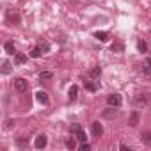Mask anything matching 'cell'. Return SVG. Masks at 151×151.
Here are the masks:
<instances>
[{"label": "cell", "mask_w": 151, "mask_h": 151, "mask_svg": "<svg viewBox=\"0 0 151 151\" xmlns=\"http://www.w3.org/2000/svg\"><path fill=\"white\" fill-rule=\"evenodd\" d=\"M25 62H27V55L16 52V53H14V64H16V66H22V64H25Z\"/></svg>", "instance_id": "9c48e42d"}, {"label": "cell", "mask_w": 151, "mask_h": 151, "mask_svg": "<svg viewBox=\"0 0 151 151\" xmlns=\"http://www.w3.org/2000/svg\"><path fill=\"white\" fill-rule=\"evenodd\" d=\"M121 149H123V151H130V147H128V146H124V144H121Z\"/></svg>", "instance_id": "d4e9b609"}, {"label": "cell", "mask_w": 151, "mask_h": 151, "mask_svg": "<svg viewBox=\"0 0 151 151\" xmlns=\"http://www.w3.org/2000/svg\"><path fill=\"white\" fill-rule=\"evenodd\" d=\"M41 53H43V50H41L39 46H36V48H32V52H30V57L37 59V57H41Z\"/></svg>", "instance_id": "ac0fdd59"}, {"label": "cell", "mask_w": 151, "mask_h": 151, "mask_svg": "<svg viewBox=\"0 0 151 151\" xmlns=\"http://www.w3.org/2000/svg\"><path fill=\"white\" fill-rule=\"evenodd\" d=\"M75 139H77V137H75ZM75 139H73V135H71V139L66 140V146H68L69 149H75V147H77V140H75Z\"/></svg>", "instance_id": "d6986e66"}, {"label": "cell", "mask_w": 151, "mask_h": 151, "mask_svg": "<svg viewBox=\"0 0 151 151\" xmlns=\"http://www.w3.org/2000/svg\"><path fill=\"white\" fill-rule=\"evenodd\" d=\"M94 37H96L98 41H101V43L109 41V34H107V32H96V34H94Z\"/></svg>", "instance_id": "9a60e30c"}, {"label": "cell", "mask_w": 151, "mask_h": 151, "mask_svg": "<svg viewBox=\"0 0 151 151\" xmlns=\"http://www.w3.org/2000/svg\"><path fill=\"white\" fill-rule=\"evenodd\" d=\"M107 103H109L110 107H121V103H123V98H121V94L114 93V94H110V96L107 98Z\"/></svg>", "instance_id": "3957f363"}, {"label": "cell", "mask_w": 151, "mask_h": 151, "mask_svg": "<svg viewBox=\"0 0 151 151\" xmlns=\"http://www.w3.org/2000/svg\"><path fill=\"white\" fill-rule=\"evenodd\" d=\"M36 98H37V101L43 103V105L48 103V94H46L45 91H37V93H36Z\"/></svg>", "instance_id": "30bf717a"}, {"label": "cell", "mask_w": 151, "mask_h": 151, "mask_svg": "<svg viewBox=\"0 0 151 151\" xmlns=\"http://www.w3.org/2000/svg\"><path fill=\"white\" fill-rule=\"evenodd\" d=\"M37 46H39V48L43 50V53H46V52L50 50V45H48L46 41H39V43H37Z\"/></svg>", "instance_id": "44dd1931"}, {"label": "cell", "mask_w": 151, "mask_h": 151, "mask_svg": "<svg viewBox=\"0 0 151 151\" xmlns=\"http://www.w3.org/2000/svg\"><path fill=\"white\" fill-rule=\"evenodd\" d=\"M68 96H69L71 101H75V100H77V96H78V87L77 86H71L69 91H68Z\"/></svg>", "instance_id": "8fae6325"}, {"label": "cell", "mask_w": 151, "mask_h": 151, "mask_svg": "<svg viewBox=\"0 0 151 151\" xmlns=\"http://www.w3.org/2000/svg\"><path fill=\"white\" fill-rule=\"evenodd\" d=\"M89 77H91V80H100V77H101V68H100V66L93 68V69L89 71Z\"/></svg>", "instance_id": "ba28073f"}, {"label": "cell", "mask_w": 151, "mask_h": 151, "mask_svg": "<svg viewBox=\"0 0 151 151\" xmlns=\"http://www.w3.org/2000/svg\"><path fill=\"white\" fill-rule=\"evenodd\" d=\"M4 50H6V53H9V55H14V53H16V50H14V43H13V41H7V43L4 45Z\"/></svg>", "instance_id": "7c38bea8"}, {"label": "cell", "mask_w": 151, "mask_h": 151, "mask_svg": "<svg viewBox=\"0 0 151 151\" xmlns=\"http://www.w3.org/2000/svg\"><path fill=\"white\" fill-rule=\"evenodd\" d=\"M71 135H73V137H77L80 142H86V139H87V137H86V132H84V130H82V126H80V124H77V123L71 124Z\"/></svg>", "instance_id": "6da1fadb"}, {"label": "cell", "mask_w": 151, "mask_h": 151, "mask_svg": "<svg viewBox=\"0 0 151 151\" xmlns=\"http://www.w3.org/2000/svg\"><path fill=\"white\" fill-rule=\"evenodd\" d=\"M6 20H7L9 25H18V23H20V14H18L16 11H7Z\"/></svg>", "instance_id": "277c9868"}, {"label": "cell", "mask_w": 151, "mask_h": 151, "mask_svg": "<svg viewBox=\"0 0 151 151\" xmlns=\"http://www.w3.org/2000/svg\"><path fill=\"white\" fill-rule=\"evenodd\" d=\"M89 149H91V146H89L87 142H82V144H80V151H89Z\"/></svg>", "instance_id": "cb8c5ba5"}, {"label": "cell", "mask_w": 151, "mask_h": 151, "mask_svg": "<svg viewBox=\"0 0 151 151\" xmlns=\"http://www.w3.org/2000/svg\"><path fill=\"white\" fill-rule=\"evenodd\" d=\"M142 69H144V73H147V75H151V57L144 60V64H142Z\"/></svg>", "instance_id": "2e32d148"}, {"label": "cell", "mask_w": 151, "mask_h": 151, "mask_svg": "<svg viewBox=\"0 0 151 151\" xmlns=\"http://www.w3.org/2000/svg\"><path fill=\"white\" fill-rule=\"evenodd\" d=\"M46 142H48L46 135H45V133H41V135H37V137H36V140H34V146H36L37 149H43V147H46Z\"/></svg>", "instance_id": "8992f818"}, {"label": "cell", "mask_w": 151, "mask_h": 151, "mask_svg": "<svg viewBox=\"0 0 151 151\" xmlns=\"http://www.w3.org/2000/svg\"><path fill=\"white\" fill-rule=\"evenodd\" d=\"M91 130H93V135H94V137H101V135H103V124H101L100 121H94V123L91 124Z\"/></svg>", "instance_id": "5b68a950"}, {"label": "cell", "mask_w": 151, "mask_h": 151, "mask_svg": "<svg viewBox=\"0 0 151 151\" xmlns=\"http://www.w3.org/2000/svg\"><path fill=\"white\" fill-rule=\"evenodd\" d=\"M140 139H142V142H144L146 146H151V132H144V133L140 135Z\"/></svg>", "instance_id": "5bb4252c"}, {"label": "cell", "mask_w": 151, "mask_h": 151, "mask_svg": "<svg viewBox=\"0 0 151 151\" xmlns=\"http://www.w3.org/2000/svg\"><path fill=\"white\" fill-rule=\"evenodd\" d=\"M137 48H139V52H146V50H147V45H146V41H142V39H140V41L137 43Z\"/></svg>", "instance_id": "7402d4cb"}, {"label": "cell", "mask_w": 151, "mask_h": 151, "mask_svg": "<svg viewBox=\"0 0 151 151\" xmlns=\"http://www.w3.org/2000/svg\"><path fill=\"white\" fill-rule=\"evenodd\" d=\"M110 50H112L114 53H123V52H124V45H123L121 41H114V43L110 45Z\"/></svg>", "instance_id": "52a82bcc"}, {"label": "cell", "mask_w": 151, "mask_h": 151, "mask_svg": "<svg viewBox=\"0 0 151 151\" xmlns=\"http://www.w3.org/2000/svg\"><path fill=\"white\" fill-rule=\"evenodd\" d=\"M86 89L91 91V93L98 91V84H96V80H94V82H86Z\"/></svg>", "instance_id": "e0dca14e"}, {"label": "cell", "mask_w": 151, "mask_h": 151, "mask_svg": "<svg viewBox=\"0 0 151 151\" xmlns=\"http://www.w3.org/2000/svg\"><path fill=\"white\" fill-rule=\"evenodd\" d=\"M2 73H4V75L11 73V64H9V62H4V64H2Z\"/></svg>", "instance_id": "603a6c76"}, {"label": "cell", "mask_w": 151, "mask_h": 151, "mask_svg": "<svg viewBox=\"0 0 151 151\" xmlns=\"http://www.w3.org/2000/svg\"><path fill=\"white\" fill-rule=\"evenodd\" d=\"M139 119H140L139 112H137V110L132 112V114H130V126H137V124H139Z\"/></svg>", "instance_id": "4fadbf2b"}, {"label": "cell", "mask_w": 151, "mask_h": 151, "mask_svg": "<svg viewBox=\"0 0 151 151\" xmlns=\"http://www.w3.org/2000/svg\"><path fill=\"white\" fill-rule=\"evenodd\" d=\"M14 89H16L18 93H27V91H29L27 80H25V78H16V80H14Z\"/></svg>", "instance_id": "7a4b0ae2"}, {"label": "cell", "mask_w": 151, "mask_h": 151, "mask_svg": "<svg viewBox=\"0 0 151 151\" xmlns=\"http://www.w3.org/2000/svg\"><path fill=\"white\" fill-rule=\"evenodd\" d=\"M39 78H41V80H48V78H53V73H52V71H43V73L39 75Z\"/></svg>", "instance_id": "ffe728a7"}]
</instances>
